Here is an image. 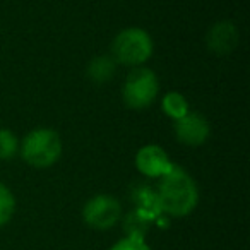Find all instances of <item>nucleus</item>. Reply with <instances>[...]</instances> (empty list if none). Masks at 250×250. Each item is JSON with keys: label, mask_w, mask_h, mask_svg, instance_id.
I'll use <instances>...</instances> for the list:
<instances>
[{"label": "nucleus", "mask_w": 250, "mask_h": 250, "mask_svg": "<svg viewBox=\"0 0 250 250\" xmlns=\"http://www.w3.org/2000/svg\"><path fill=\"white\" fill-rule=\"evenodd\" d=\"M87 74L89 77L98 84H103L110 81V77L115 74V60L108 55H101L91 60L89 67H87Z\"/></svg>", "instance_id": "11"}, {"label": "nucleus", "mask_w": 250, "mask_h": 250, "mask_svg": "<svg viewBox=\"0 0 250 250\" xmlns=\"http://www.w3.org/2000/svg\"><path fill=\"white\" fill-rule=\"evenodd\" d=\"M122 204L117 197L108 194H100L91 197L83 208V219L89 228L104 231L120 221Z\"/></svg>", "instance_id": "5"}, {"label": "nucleus", "mask_w": 250, "mask_h": 250, "mask_svg": "<svg viewBox=\"0 0 250 250\" xmlns=\"http://www.w3.org/2000/svg\"><path fill=\"white\" fill-rule=\"evenodd\" d=\"M22 160L35 168H50L62 156V139L53 129H35L19 144Z\"/></svg>", "instance_id": "2"}, {"label": "nucleus", "mask_w": 250, "mask_h": 250, "mask_svg": "<svg viewBox=\"0 0 250 250\" xmlns=\"http://www.w3.org/2000/svg\"><path fill=\"white\" fill-rule=\"evenodd\" d=\"M153 38L141 28H127L115 36L111 43V59L118 63L137 67L146 63L153 55Z\"/></svg>", "instance_id": "3"}, {"label": "nucleus", "mask_w": 250, "mask_h": 250, "mask_svg": "<svg viewBox=\"0 0 250 250\" xmlns=\"http://www.w3.org/2000/svg\"><path fill=\"white\" fill-rule=\"evenodd\" d=\"M171 167L173 163L170 156L158 144L143 146L136 154V168L147 178H161L171 170Z\"/></svg>", "instance_id": "7"}, {"label": "nucleus", "mask_w": 250, "mask_h": 250, "mask_svg": "<svg viewBox=\"0 0 250 250\" xmlns=\"http://www.w3.org/2000/svg\"><path fill=\"white\" fill-rule=\"evenodd\" d=\"M149 226V219L141 216L139 212H130L127 218L124 219V228L127 231V236H136V238H144Z\"/></svg>", "instance_id": "13"}, {"label": "nucleus", "mask_w": 250, "mask_h": 250, "mask_svg": "<svg viewBox=\"0 0 250 250\" xmlns=\"http://www.w3.org/2000/svg\"><path fill=\"white\" fill-rule=\"evenodd\" d=\"M161 108H163V113L173 118V120L185 117L190 111L188 110L187 98L182 93H178V91H170V93L165 94L163 100H161Z\"/></svg>", "instance_id": "10"}, {"label": "nucleus", "mask_w": 250, "mask_h": 250, "mask_svg": "<svg viewBox=\"0 0 250 250\" xmlns=\"http://www.w3.org/2000/svg\"><path fill=\"white\" fill-rule=\"evenodd\" d=\"M158 93H160V81L154 70L147 67H136L122 86L124 103L132 110L149 108L156 100Z\"/></svg>", "instance_id": "4"}, {"label": "nucleus", "mask_w": 250, "mask_h": 250, "mask_svg": "<svg viewBox=\"0 0 250 250\" xmlns=\"http://www.w3.org/2000/svg\"><path fill=\"white\" fill-rule=\"evenodd\" d=\"M156 195L161 212L171 218L188 216L199 202V188L195 180L177 165H173L171 170L160 178Z\"/></svg>", "instance_id": "1"}, {"label": "nucleus", "mask_w": 250, "mask_h": 250, "mask_svg": "<svg viewBox=\"0 0 250 250\" xmlns=\"http://www.w3.org/2000/svg\"><path fill=\"white\" fill-rule=\"evenodd\" d=\"M110 250H153L144 238H136V236H125V238L118 240Z\"/></svg>", "instance_id": "15"}, {"label": "nucleus", "mask_w": 250, "mask_h": 250, "mask_svg": "<svg viewBox=\"0 0 250 250\" xmlns=\"http://www.w3.org/2000/svg\"><path fill=\"white\" fill-rule=\"evenodd\" d=\"M19 153V141L9 129H0V160H12Z\"/></svg>", "instance_id": "14"}, {"label": "nucleus", "mask_w": 250, "mask_h": 250, "mask_svg": "<svg viewBox=\"0 0 250 250\" xmlns=\"http://www.w3.org/2000/svg\"><path fill=\"white\" fill-rule=\"evenodd\" d=\"M16 212V197L7 185L0 184V228L12 219Z\"/></svg>", "instance_id": "12"}, {"label": "nucleus", "mask_w": 250, "mask_h": 250, "mask_svg": "<svg viewBox=\"0 0 250 250\" xmlns=\"http://www.w3.org/2000/svg\"><path fill=\"white\" fill-rule=\"evenodd\" d=\"M134 202H136V212L144 216L146 219H156L161 214L160 202H158L156 192L151 187H139L134 192Z\"/></svg>", "instance_id": "9"}, {"label": "nucleus", "mask_w": 250, "mask_h": 250, "mask_svg": "<svg viewBox=\"0 0 250 250\" xmlns=\"http://www.w3.org/2000/svg\"><path fill=\"white\" fill-rule=\"evenodd\" d=\"M211 127L204 115L188 111L185 117L175 120V136L185 146H201L208 141Z\"/></svg>", "instance_id": "6"}, {"label": "nucleus", "mask_w": 250, "mask_h": 250, "mask_svg": "<svg viewBox=\"0 0 250 250\" xmlns=\"http://www.w3.org/2000/svg\"><path fill=\"white\" fill-rule=\"evenodd\" d=\"M238 45V29L231 21H219L209 29L208 46L216 55H228Z\"/></svg>", "instance_id": "8"}]
</instances>
